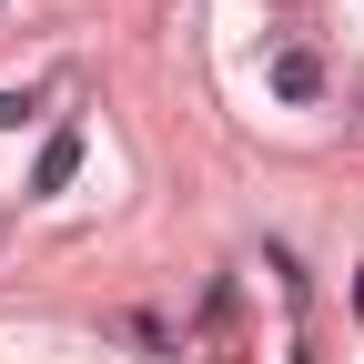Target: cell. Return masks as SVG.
I'll use <instances>...</instances> for the list:
<instances>
[{"mask_svg":"<svg viewBox=\"0 0 364 364\" xmlns=\"http://www.w3.org/2000/svg\"><path fill=\"white\" fill-rule=\"evenodd\" d=\"M21 112H31V91H0V132H11V122H21Z\"/></svg>","mask_w":364,"mask_h":364,"instance_id":"cell-3","label":"cell"},{"mask_svg":"<svg viewBox=\"0 0 364 364\" xmlns=\"http://www.w3.org/2000/svg\"><path fill=\"white\" fill-rule=\"evenodd\" d=\"M71 162H81V132H61V142L41 152V193H51V182H71Z\"/></svg>","mask_w":364,"mask_h":364,"instance_id":"cell-2","label":"cell"},{"mask_svg":"<svg viewBox=\"0 0 364 364\" xmlns=\"http://www.w3.org/2000/svg\"><path fill=\"white\" fill-rule=\"evenodd\" d=\"M273 91H284V102H314V91H324V71H314V51H284V61H273Z\"/></svg>","mask_w":364,"mask_h":364,"instance_id":"cell-1","label":"cell"}]
</instances>
